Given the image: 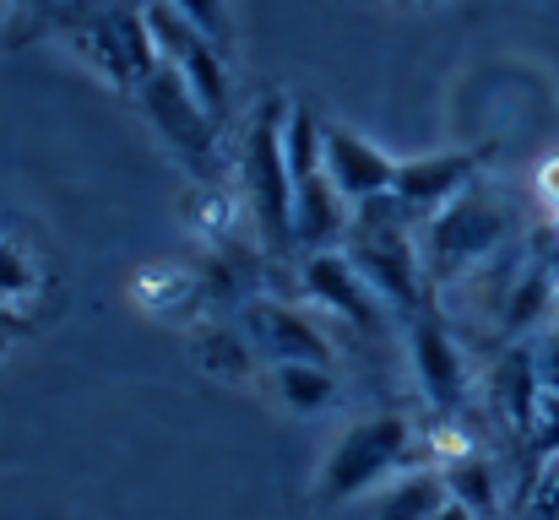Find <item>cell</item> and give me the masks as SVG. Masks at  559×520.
<instances>
[{
    "label": "cell",
    "instance_id": "7a4b0ae2",
    "mask_svg": "<svg viewBox=\"0 0 559 520\" xmlns=\"http://www.w3.org/2000/svg\"><path fill=\"white\" fill-rule=\"evenodd\" d=\"M407 456H413V423H407L402 412L365 418V423H354V428L332 445V456L321 461L316 499H321L326 510L354 505V499L374 494L380 483H391Z\"/></svg>",
    "mask_w": 559,
    "mask_h": 520
},
{
    "label": "cell",
    "instance_id": "9c48e42d",
    "mask_svg": "<svg viewBox=\"0 0 559 520\" xmlns=\"http://www.w3.org/2000/svg\"><path fill=\"white\" fill-rule=\"evenodd\" d=\"M326 173L348 206H365L374 195L396 190V158H385L374 142L343 131V125H326Z\"/></svg>",
    "mask_w": 559,
    "mask_h": 520
},
{
    "label": "cell",
    "instance_id": "8992f818",
    "mask_svg": "<svg viewBox=\"0 0 559 520\" xmlns=\"http://www.w3.org/2000/svg\"><path fill=\"white\" fill-rule=\"evenodd\" d=\"M245 342L255 347L266 363H326L332 368L326 331L305 310L277 304V299H250L245 304Z\"/></svg>",
    "mask_w": 559,
    "mask_h": 520
},
{
    "label": "cell",
    "instance_id": "ba28073f",
    "mask_svg": "<svg viewBox=\"0 0 559 520\" xmlns=\"http://www.w3.org/2000/svg\"><path fill=\"white\" fill-rule=\"evenodd\" d=\"M478 179V153H429V158H407V164H396V201L418 217V222H429L440 206H451L467 184Z\"/></svg>",
    "mask_w": 559,
    "mask_h": 520
},
{
    "label": "cell",
    "instance_id": "44dd1931",
    "mask_svg": "<svg viewBox=\"0 0 559 520\" xmlns=\"http://www.w3.org/2000/svg\"><path fill=\"white\" fill-rule=\"evenodd\" d=\"M544 516L559 520V456H555V472L544 477Z\"/></svg>",
    "mask_w": 559,
    "mask_h": 520
},
{
    "label": "cell",
    "instance_id": "4fadbf2b",
    "mask_svg": "<svg viewBox=\"0 0 559 520\" xmlns=\"http://www.w3.org/2000/svg\"><path fill=\"white\" fill-rule=\"evenodd\" d=\"M445 472V494L456 499V505H467L473 516H495V472H489V461L484 456H467V461H451V467H440Z\"/></svg>",
    "mask_w": 559,
    "mask_h": 520
},
{
    "label": "cell",
    "instance_id": "603a6c76",
    "mask_svg": "<svg viewBox=\"0 0 559 520\" xmlns=\"http://www.w3.org/2000/svg\"><path fill=\"white\" fill-rule=\"evenodd\" d=\"M424 5H440V0H424Z\"/></svg>",
    "mask_w": 559,
    "mask_h": 520
},
{
    "label": "cell",
    "instance_id": "52a82bcc",
    "mask_svg": "<svg viewBox=\"0 0 559 520\" xmlns=\"http://www.w3.org/2000/svg\"><path fill=\"white\" fill-rule=\"evenodd\" d=\"M407 352H413V374H418V390L424 401L440 412V418H456L462 396H467V363L451 342V331L440 326V315H413V331H407Z\"/></svg>",
    "mask_w": 559,
    "mask_h": 520
},
{
    "label": "cell",
    "instance_id": "7402d4cb",
    "mask_svg": "<svg viewBox=\"0 0 559 520\" xmlns=\"http://www.w3.org/2000/svg\"><path fill=\"white\" fill-rule=\"evenodd\" d=\"M435 520H478V516H473L467 505H456V499H445V510H440V516H435Z\"/></svg>",
    "mask_w": 559,
    "mask_h": 520
},
{
    "label": "cell",
    "instance_id": "3957f363",
    "mask_svg": "<svg viewBox=\"0 0 559 520\" xmlns=\"http://www.w3.org/2000/svg\"><path fill=\"white\" fill-rule=\"evenodd\" d=\"M506 233H511L506 206H500L489 190L467 184L451 206H440L429 222H418L424 277H429V282H451V277H462V271L484 266V261L506 244Z\"/></svg>",
    "mask_w": 559,
    "mask_h": 520
},
{
    "label": "cell",
    "instance_id": "cb8c5ba5",
    "mask_svg": "<svg viewBox=\"0 0 559 520\" xmlns=\"http://www.w3.org/2000/svg\"><path fill=\"white\" fill-rule=\"evenodd\" d=\"M555 277H559V266H555Z\"/></svg>",
    "mask_w": 559,
    "mask_h": 520
},
{
    "label": "cell",
    "instance_id": "277c9868",
    "mask_svg": "<svg viewBox=\"0 0 559 520\" xmlns=\"http://www.w3.org/2000/svg\"><path fill=\"white\" fill-rule=\"evenodd\" d=\"M136 93H142V109H147L153 131L180 153V164L195 179H217V120L201 109V98L186 87V76L175 65H158Z\"/></svg>",
    "mask_w": 559,
    "mask_h": 520
},
{
    "label": "cell",
    "instance_id": "6da1fadb",
    "mask_svg": "<svg viewBox=\"0 0 559 520\" xmlns=\"http://www.w3.org/2000/svg\"><path fill=\"white\" fill-rule=\"evenodd\" d=\"M283 131H288V104L266 98L250 120V136H245V201H250V217H255L266 255H288L299 244V233H294V173H288Z\"/></svg>",
    "mask_w": 559,
    "mask_h": 520
},
{
    "label": "cell",
    "instance_id": "9a60e30c",
    "mask_svg": "<svg viewBox=\"0 0 559 520\" xmlns=\"http://www.w3.org/2000/svg\"><path fill=\"white\" fill-rule=\"evenodd\" d=\"M180 16H186L190 27H201L217 49H228L234 44V16H228V0H169Z\"/></svg>",
    "mask_w": 559,
    "mask_h": 520
},
{
    "label": "cell",
    "instance_id": "7c38bea8",
    "mask_svg": "<svg viewBox=\"0 0 559 520\" xmlns=\"http://www.w3.org/2000/svg\"><path fill=\"white\" fill-rule=\"evenodd\" d=\"M272 385L288 412H321L337 396V374L326 363H272Z\"/></svg>",
    "mask_w": 559,
    "mask_h": 520
},
{
    "label": "cell",
    "instance_id": "ac0fdd59",
    "mask_svg": "<svg viewBox=\"0 0 559 520\" xmlns=\"http://www.w3.org/2000/svg\"><path fill=\"white\" fill-rule=\"evenodd\" d=\"M527 352H533V374H538V385L559 396V321L555 326H544V331L527 342Z\"/></svg>",
    "mask_w": 559,
    "mask_h": 520
},
{
    "label": "cell",
    "instance_id": "5bb4252c",
    "mask_svg": "<svg viewBox=\"0 0 559 520\" xmlns=\"http://www.w3.org/2000/svg\"><path fill=\"white\" fill-rule=\"evenodd\" d=\"M38 293H44V266L22 244L0 239V304L16 310V304H33Z\"/></svg>",
    "mask_w": 559,
    "mask_h": 520
},
{
    "label": "cell",
    "instance_id": "5b68a950",
    "mask_svg": "<svg viewBox=\"0 0 559 520\" xmlns=\"http://www.w3.org/2000/svg\"><path fill=\"white\" fill-rule=\"evenodd\" d=\"M299 282H305V293H310L321 310H332L337 321H348V326H359V331H370V337L385 331L380 299L370 293V282L359 277V266L348 261V250H305Z\"/></svg>",
    "mask_w": 559,
    "mask_h": 520
},
{
    "label": "cell",
    "instance_id": "8fae6325",
    "mask_svg": "<svg viewBox=\"0 0 559 520\" xmlns=\"http://www.w3.org/2000/svg\"><path fill=\"white\" fill-rule=\"evenodd\" d=\"M555 304H559L555 266L527 261V266L511 277V288H506V304H500V331H506V337H538L544 326H555V321H549V315H555Z\"/></svg>",
    "mask_w": 559,
    "mask_h": 520
},
{
    "label": "cell",
    "instance_id": "d6986e66",
    "mask_svg": "<svg viewBox=\"0 0 559 520\" xmlns=\"http://www.w3.org/2000/svg\"><path fill=\"white\" fill-rule=\"evenodd\" d=\"M22 337H27V315H16V310L0 304V363L11 358V347L22 342Z\"/></svg>",
    "mask_w": 559,
    "mask_h": 520
},
{
    "label": "cell",
    "instance_id": "2e32d148",
    "mask_svg": "<svg viewBox=\"0 0 559 520\" xmlns=\"http://www.w3.org/2000/svg\"><path fill=\"white\" fill-rule=\"evenodd\" d=\"M245 347L239 337H228V331H206L201 337V363H206V374H245Z\"/></svg>",
    "mask_w": 559,
    "mask_h": 520
},
{
    "label": "cell",
    "instance_id": "ffe728a7",
    "mask_svg": "<svg viewBox=\"0 0 559 520\" xmlns=\"http://www.w3.org/2000/svg\"><path fill=\"white\" fill-rule=\"evenodd\" d=\"M538 195H544V201L559 211V158H549V164H544V173H538Z\"/></svg>",
    "mask_w": 559,
    "mask_h": 520
},
{
    "label": "cell",
    "instance_id": "30bf717a",
    "mask_svg": "<svg viewBox=\"0 0 559 520\" xmlns=\"http://www.w3.org/2000/svg\"><path fill=\"white\" fill-rule=\"evenodd\" d=\"M445 472L440 467H413L396 472L391 483H380L374 494L359 499V510L348 520H435L445 510Z\"/></svg>",
    "mask_w": 559,
    "mask_h": 520
},
{
    "label": "cell",
    "instance_id": "e0dca14e",
    "mask_svg": "<svg viewBox=\"0 0 559 520\" xmlns=\"http://www.w3.org/2000/svg\"><path fill=\"white\" fill-rule=\"evenodd\" d=\"M527 439H533L538 456H559V396L555 390H538V407H533Z\"/></svg>",
    "mask_w": 559,
    "mask_h": 520
}]
</instances>
